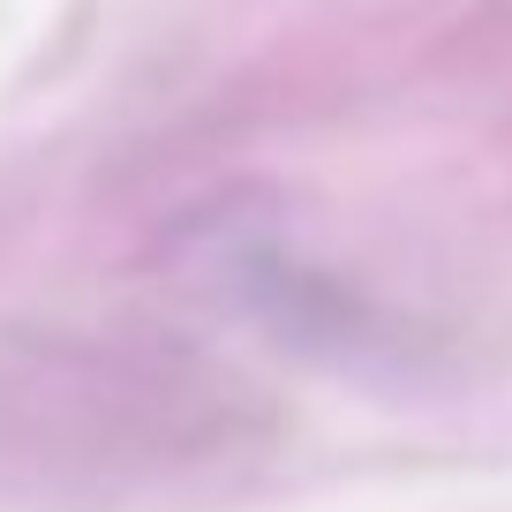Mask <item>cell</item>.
Returning a JSON list of instances; mask_svg holds the SVG:
<instances>
[]
</instances>
